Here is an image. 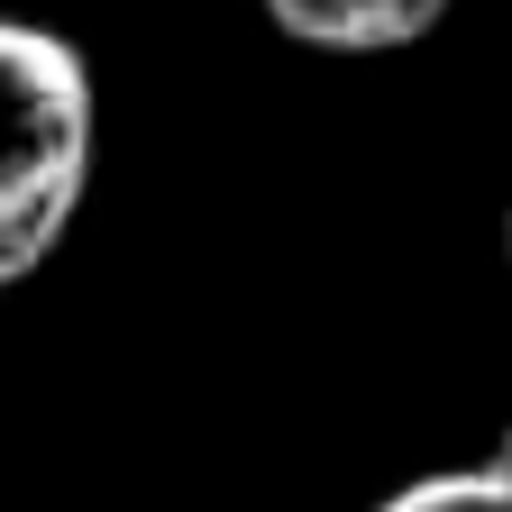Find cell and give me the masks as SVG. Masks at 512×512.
I'll return each instance as SVG.
<instances>
[{"instance_id":"obj_1","label":"cell","mask_w":512,"mask_h":512,"mask_svg":"<svg viewBox=\"0 0 512 512\" xmlns=\"http://www.w3.org/2000/svg\"><path fill=\"white\" fill-rule=\"evenodd\" d=\"M92 64L74 37L0 19V293L64 247L92 192Z\"/></svg>"},{"instance_id":"obj_2","label":"cell","mask_w":512,"mask_h":512,"mask_svg":"<svg viewBox=\"0 0 512 512\" xmlns=\"http://www.w3.org/2000/svg\"><path fill=\"white\" fill-rule=\"evenodd\" d=\"M293 46H320V55H394V46H421L448 0H256Z\"/></svg>"},{"instance_id":"obj_3","label":"cell","mask_w":512,"mask_h":512,"mask_svg":"<svg viewBox=\"0 0 512 512\" xmlns=\"http://www.w3.org/2000/svg\"><path fill=\"white\" fill-rule=\"evenodd\" d=\"M375 512H512V485L494 467H448V476H412L403 494H384Z\"/></svg>"},{"instance_id":"obj_4","label":"cell","mask_w":512,"mask_h":512,"mask_svg":"<svg viewBox=\"0 0 512 512\" xmlns=\"http://www.w3.org/2000/svg\"><path fill=\"white\" fill-rule=\"evenodd\" d=\"M485 467H494V476L512 485V421H503V439H494V458H485Z\"/></svg>"},{"instance_id":"obj_5","label":"cell","mask_w":512,"mask_h":512,"mask_svg":"<svg viewBox=\"0 0 512 512\" xmlns=\"http://www.w3.org/2000/svg\"><path fill=\"white\" fill-rule=\"evenodd\" d=\"M503 266H512V211H503Z\"/></svg>"}]
</instances>
